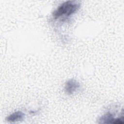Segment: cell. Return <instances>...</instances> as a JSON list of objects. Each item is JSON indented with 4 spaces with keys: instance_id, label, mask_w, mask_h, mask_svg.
Instances as JSON below:
<instances>
[{
    "instance_id": "6da1fadb",
    "label": "cell",
    "mask_w": 124,
    "mask_h": 124,
    "mask_svg": "<svg viewBox=\"0 0 124 124\" xmlns=\"http://www.w3.org/2000/svg\"><path fill=\"white\" fill-rule=\"evenodd\" d=\"M80 7V2L78 0H68L62 3L52 13L56 19L62 16H69L77 12Z\"/></svg>"
},
{
    "instance_id": "7a4b0ae2",
    "label": "cell",
    "mask_w": 124,
    "mask_h": 124,
    "mask_svg": "<svg viewBox=\"0 0 124 124\" xmlns=\"http://www.w3.org/2000/svg\"><path fill=\"white\" fill-rule=\"evenodd\" d=\"M80 88V83L75 79H70L65 83L64 90L65 93L68 95L73 94Z\"/></svg>"
},
{
    "instance_id": "3957f363",
    "label": "cell",
    "mask_w": 124,
    "mask_h": 124,
    "mask_svg": "<svg viewBox=\"0 0 124 124\" xmlns=\"http://www.w3.org/2000/svg\"><path fill=\"white\" fill-rule=\"evenodd\" d=\"M25 114L21 111H17L11 114L8 116L6 120L10 123H14L19 121H22L25 118Z\"/></svg>"
},
{
    "instance_id": "277c9868",
    "label": "cell",
    "mask_w": 124,
    "mask_h": 124,
    "mask_svg": "<svg viewBox=\"0 0 124 124\" xmlns=\"http://www.w3.org/2000/svg\"><path fill=\"white\" fill-rule=\"evenodd\" d=\"M115 118L114 117L113 115L110 113L108 112L102 115L98 120L99 124H113Z\"/></svg>"
},
{
    "instance_id": "5b68a950",
    "label": "cell",
    "mask_w": 124,
    "mask_h": 124,
    "mask_svg": "<svg viewBox=\"0 0 124 124\" xmlns=\"http://www.w3.org/2000/svg\"><path fill=\"white\" fill-rule=\"evenodd\" d=\"M123 123H124V121H123V119L121 118H115V120L113 123V124H122Z\"/></svg>"
}]
</instances>
